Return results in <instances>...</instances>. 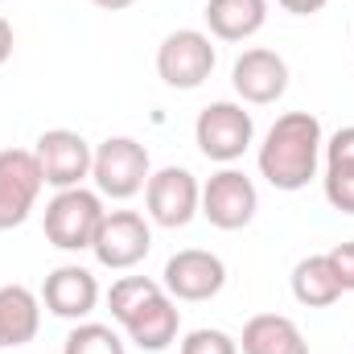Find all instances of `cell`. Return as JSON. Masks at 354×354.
Listing matches in <instances>:
<instances>
[{
	"label": "cell",
	"mask_w": 354,
	"mask_h": 354,
	"mask_svg": "<svg viewBox=\"0 0 354 354\" xmlns=\"http://www.w3.org/2000/svg\"><path fill=\"white\" fill-rule=\"evenodd\" d=\"M95 8H107V12H124V8H132L136 0H91Z\"/></svg>",
	"instance_id": "484cf974"
},
{
	"label": "cell",
	"mask_w": 354,
	"mask_h": 354,
	"mask_svg": "<svg viewBox=\"0 0 354 354\" xmlns=\"http://www.w3.org/2000/svg\"><path fill=\"white\" fill-rule=\"evenodd\" d=\"M41 165L29 149H0V231L21 227L41 198Z\"/></svg>",
	"instance_id": "9c48e42d"
},
{
	"label": "cell",
	"mask_w": 354,
	"mask_h": 354,
	"mask_svg": "<svg viewBox=\"0 0 354 354\" xmlns=\"http://www.w3.org/2000/svg\"><path fill=\"white\" fill-rule=\"evenodd\" d=\"M326 256H330V264H334L338 280H342V292H354V239L338 243V248L326 252Z\"/></svg>",
	"instance_id": "603a6c76"
},
{
	"label": "cell",
	"mask_w": 354,
	"mask_h": 354,
	"mask_svg": "<svg viewBox=\"0 0 354 354\" xmlns=\"http://www.w3.org/2000/svg\"><path fill=\"white\" fill-rule=\"evenodd\" d=\"M37 165H41V177L46 185L54 189H75L91 177V161H95V149L79 132L71 128H50L37 136V149H33Z\"/></svg>",
	"instance_id": "8fae6325"
},
{
	"label": "cell",
	"mask_w": 354,
	"mask_h": 354,
	"mask_svg": "<svg viewBox=\"0 0 354 354\" xmlns=\"http://www.w3.org/2000/svg\"><path fill=\"white\" fill-rule=\"evenodd\" d=\"M260 210V194H256V181L243 174V169H218L210 174V181L202 185V202H198V214L218 227V231H243Z\"/></svg>",
	"instance_id": "52a82bcc"
},
{
	"label": "cell",
	"mask_w": 354,
	"mask_h": 354,
	"mask_svg": "<svg viewBox=\"0 0 354 354\" xmlns=\"http://www.w3.org/2000/svg\"><path fill=\"white\" fill-rule=\"evenodd\" d=\"M103 214H107V210H103V194H99V189H87V185L58 189V194L46 202L41 231H46V239H50L58 252H91Z\"/></svg>",
	"instance_id": "3957f363"
},
{
	"label": "cell",
	"mask_w": 354,
	"mask_h": 354,
	"mask_svg": "<svg viewBox=\"0 0 354 354\" xmlns=\"http://www.w3.org/2000/svg\"><path fill=\"white\" fill-rule=\"evenodd\" d=\"M322 153H326V165H354V124L351 128H338L322 145Z\"/></svg>",
	"instance_id": "7402d4cb"
},
{
	"label": "cell",
	"mask_w": 354,
	"mask_h": 354,
	"mask_svg": "<svg viewBox=\"0 0 354 354\" xmlns=\"http://www.w3.org/2000/svg\"><path fill=\"white\" fill-rule=\"evenodd\" d=\"M177 354H239V342H235L231 334H223V330L202 326V330H189V334L181 338Z\"/></svg>",
	"instance_id": "44dd1931"
},
{
	"label": "cell",
	"mask_w": 354,
	"mask_h": 354,
	"mask_svg": "<svg viewBox=\"0 0 354 354\" xmlns=\"http://www.w3.org/2000/svg\"><path fill=\"white\" fill-rule=\"evenodd\" d=\"M252 140H256V120L252 111H243V103L218 99V103H206L194 120V145L206 161L231 165L252 149Z\"/></svg>",
	"instance_id": "277c9868"
},
{
	"label": "cell",
	"mask_w": 354,
	"mask_h": 354,
	"mask_svg": "<svg viewBox=\"0 0 354 354\" xmlns=\"http://www.w3.org/2000/svg\"><path fill=\"white\" fill-rule=\"evenodd\" d=\"M161 284L174 301H210L223 292L227 284V264L214 256V252H202V248H185L165 260L161 272Z\"/></svg>",
	"instance_id": "7c38bea8"
},
{
	"label": "cell",
	"mask_w": 354,
	"mask_h": 354,
	"mask_svg": "<svg viewBox=\"0 0 354 354\" xmlns=\"http://www.w3.org/2000/svg\"><path fill=\"white\" fill-rule=\"evenodd\" d=\"M206 29L218 41H248L264 29L268 0H206Z\"/></svg>",
	"instance_id": "2e32d148"
},
{
	"label": "cell",
	"mask_w": 354,
	"mask_h": 354,
	"mask_svg": "<svg viewBox=\"0 0 354 354\" xmlns=\"http://www.w3.org/2000/svg\"><path fill=\"white\" fill-rule=\"evenodd\" d=\"M292 297L305 309H330L342 297V280L330 264V256H305L292 268Z\"/></svg>",
	"instance_id": "ac0fdd59"
},
{
	"label": "cell",
	"mask_w": 354,
	"mask_h": 354,
	"mask_svg": "<svg viewBox=\"0 0 354 354\" xmlns=\"http://www.w3.org/2000/svg\"><path fill=\"white\" fill-rule=\"evenodd\" d=\"M12 46H17V33H12V25L0 17V66L12 58Z\"/></svg>",
	"instance_id": "d4e9b609"
},
{
	"label": "cell",
	"mask_w": 354,
	"mask_h": 354,
	"mask_svg": "<svg viewBox=\"0 0 354 354\" xmlns=\"http://www.w3.org/2000/svg\"><path fill=\"white\" fill-rule=\"evenodd\" d=\"M231 87L243 103H256V107L276 103L288 91V62L276 50H264V46L243 50L231 66Z\"/></svg>",
	"instance_id": "4fadbf2b"
},
{
	"label": "cell",
	"mask_w": 354,
	"mask_h": 354,
	"mask_svg": "<svg viewBox=\"0 0 354 354\" xmlns=\"http://www.w3.org/2000/svg\"><path fill=\"white\" fill-rule=\"evenodd\" d=\"M239 346H243V354H309L305 334L284 313H256L243 326Z\"/></svg>",
	"instance_id": "e0dca14e"
},
{
	"label": "cell",
	"mask_w": 354,
	"mask_h": 354,
	"mask_svg": "<svg viewBox=\"0 0 354 354\" xmlns=\"http://www.w3.org/2000/svg\"><path fill=\"white\" fill-rule=\"evenodd\" d=\"M322 120L309 111H284L272 128L264 132L260 145V177L272 189L297 194L317 177V161H322Z\"/></svg>",
	"instance_id": "7a4b0ae2"
},
{
	"label": "cell",
	"mask_w": 354,
	"mask_h": 354,
	"mask_svg": "<svg viewBox=\"0 0 354 354\" xmlns=\"http://www.w3.org/2000/svg\"><path fill=\"white\" fill-rule=\"evenodd\" d=\"M107 309L128 334V342H136L140 351L161 354L177 342L181 309L165 292V284L153 276H120L107 292Z\"/></svg>",
	"instance_id": "6da1fadb"
},
{
	"label": "cell",
	"mask_w": 354,
	"mask_h": 354,
	"mask_svg": "<svg viewBox=\"0 0 354 354\" xmlns=\"http://www.w3.org/2000/svg\"><path fill=\"white\" fill-rule=\"evenodd\" d=\"M41 330V297L25 284L0 288V351L29 346Z\"/></svg>",
	"instance_id": "9a60e30c"
},
{
	"label": "cell",
	"mask_w": 354,
	"mask_h": 354,
	"mask_svg": "<svg viewBox=\"0 0 354 354\" xmlns=\"http://www.w3.org/2000/svg\"><path fill=\"white\" fill-rule=\"evenodd\" d=\"M214 62H218V50H214L210 33H202V29H174L157 46V75L174 91H198L210 79Z\"/></svg>",
	"instance_id": "8992f818"
},
{
	"label": "cell",
	"mask_w": 354,
	"mask_h": 354,
	"mask_svg": "<svg viewBox=\"0 0 354 354\" xmlns=\"http://www.w3.org/2000/svg\"><path fill=\"white\" fill-rule=\"evenodd\" d=\"M198 202H202V185L198 177L181 165H165L157 174H149V185H145V206H149V218L157 227H185L194 214H198Z\"/></svg>",
	"instance_id": "30bf717a"
},
{
	"label": "cell",
	"mask_w": 354,
	"mask_h": 354,
	"mask_svg": "<svg viewBox=\"0 0 354 354\" xmlns=\"http://www.w3.org/2000/svg\"><path fill=\"white\" fill-rule=\"evenodd\" d=\"M149 248H153V227L136 210H107L99 231H95V243H91L95 260L111 272L136 268L149 256Z\"/></svg>",
	"instance_id": "ba28073f"
},
{
	"label": "cell",
	"mask_w": 354,
	"mask_h": 354,
	"mask_svg": "<svg viewBox=\"0 0 354 354\" xmlns=\"http://www.w3.org/2000/svg\"><path fill=\"white\" fill-rule=\"evenodd\" d=\"M149 174H153V161H149V149L136 136H107L95 149L91 181L103 198H115V202L136 198L149 185Z\"/></svg>",
	"instance_id": "5b68a950"
},
{
	"label": "cell",
	"mask_w": 354,
	"mask_h": 354,
	"mask_svg": "<svg viewBox=\"0 0 354 354\" xmlns=\"http://www.w3.org/2000/svg\"><path fill=\"white\" fill-rule=\"evenodd\" d=\"M62 354H128L124 351V338L103 326V322H75V330L66 334Z\"/></svg>",
	"instance_id": "d6986e66"
},
{
	"label": "cell",
	"mask_w": 354,
	"mask_h": 354,
	"mask_svg": "<svg viewBox=\"0 0 354 354\" xmlns=\"http://www.w3.org/2000/svg\"><path fill=\"white\" fill-rule=\"evenodd\" d=\"M284 12H292V17H313V12H322L330 0H276Z\"/></svg>",
	"instance_id": "cb8c5ba5"
},
{
	"label": "cell",
	"mask_w": 354,
	"mask_h": 354,
	"mask_svg": "<svg viewBox=\"0 0 354 354\" xmlns=\"http://www.w3.org/2000/svg\"><path fill=\"white\" fill-rule=\"evenodd\" d=\"M322 189H326V202L334 210L354 214V165H326Z\"/></svg>",
	"instance_id": "ffe728a7"
},
{
	"label": "cell",
	"mask_w": 354,
	"mask_h": 354,
	"mask_svg": "<svg viewBox=\"0 0 354 354\" xmlns=\"http://www.w3.org/2000/svg\"><path fill=\"white\" fill-rule=\"evenodd\" d=\"M41 305L62 317V322H83L99 305V280L83 264H62L54 268L41 284Z\"/></svg>",
	"instance_id": "5bb4252c"
}]
</instances>
